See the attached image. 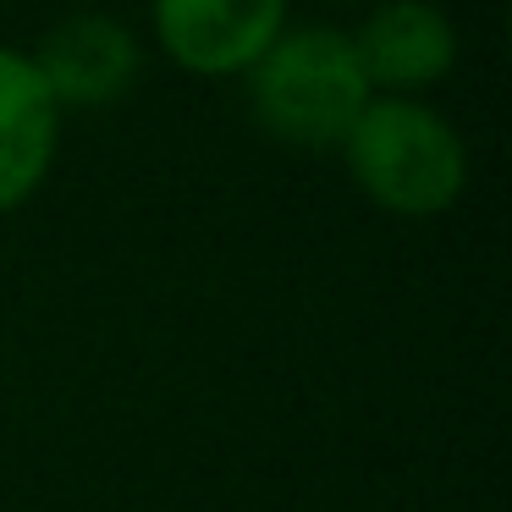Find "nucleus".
Masks as SVG:
<instances>
[{"label":"nucleus","mask_w":512,"mask_h":512,"mask_svg":"<svg viewBox=\"0 0 512 512\" xmlns=\"http://www.w3.org/2000/svg\"><path fill=\"white\" fill-rule=\"evenodd\" d=\"M336 149L353 188L397 221H441L468 193V138L430 100L375 94Z\"/></svg>","instance_id":"nucleus-1"},{"label":"nucleus","mask_w":512,"mask_h":512,"mask_svg":"<svg viewBox=\"0 0 512 512\" xmlns=\"http://www.w3.org/2000/svg\"><path fill=\"white\" fill-rule=\"evenodd\" d=\"M243 83L254 122L292 149H336L375 100L353 39L331 23H287L276 45L243 72Z\"/></svg>","instance_id":"nucleus-2"},{"label":"nucleus","mask_w":512,"mask_h":512,"mask_svg":"<svg viewBox=\"0 0 512 512\" xmlns=\"http://www.w3.org/2000/svg\"><path fill=\"white\" fill-rule=\"evenodd\" d=\"M292 23V0H149L160 56L188 78H243Z\"/></svg>","instance_id":"nucleus-3"},{"label":"nucleus","mask_w":512,"mask_h":512,"mask_svg":"<svg viewBox=\"0 0 512 512\" xmlns=\"http://www.w3.org/2000/svg\"><path fill=\"white\" fill-rule=\"evenodd\" d=\"M347 39L369 89L397 100H424L430 89H441L463 56L452 12L435 0H380Z\"/></svg>","instance_id":"nucleus-4"},{"label":"nucleus","mask_w":512,"mask_h":512,"mask_svg":"<svg viewBox=\"0 0 512 512\" xmlns=\"http://www.w3.org/2000/svg\"><path fill=\"white\" fill-rule=\"evenodd\" d=\"M45 78L50 100L61 105V116L72 111H105L116 105L144 72V45L138 34L111 12H72L61 23H50L39 34V45L28 50Z\"/></svg>","instance_id":"nucleus-5"},{"label":"nucleus","mask_w":512,"mask_h":512,"mask_svg":"<svg viewBox=\"0 0 512 512\" xmlns=\"http://www.w3.org/2000/svg\"><path fill=\"white\" fill-rule=\"evenodd\" d=\"M67 116L50 100L34 56L0 45V221L17 215L50 182Z\"/></svg>","instance_id":"nucleus-6"},{"label":"nucleus","mask_w":512,"mask_h":512,"mask_svg":"<svg viewBox=\"0 0 512 512\" xmlns=\"http://www.w3.org/2000/svg\"><path fill=\"white\" fill-rule=\"evenodd\" d=\"M336 6H347V0H336Z\"/></svg>","instance_id":"nucleus-7"}]
</instances>
